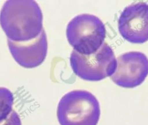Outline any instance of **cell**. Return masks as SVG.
Listing matches in <instances>:
<instances>
[{"mask_svg":"<svg viewBox=\"0 0 148 125\" xmlns=\"http://www.w3.org/2000/svg\"><path fill=\"white\" fill-rule=\"evenodd\" d=\"M0 25L8 39L29 41L43 29L42 13L34 1H7L0 12Z\"/></svg>","mask_w":148,"mask_h":125,"instance_id":"cell-1","label":"cell"},{"mask_svg":"<svg viewBox=\"0 0 148 125\" xmlns=\"http://www.w3.org/2000/svg\"><path fill=\"white\" fill-rule=\"evenodd\" d=\"M100 113L97 98L82 90L65 94L58 103L57 113L61 125H97Z\"/></svg>","mask_w":148,"mask_h":125,"instance_id":"cell-2","label":"cell"},{"mask_svg":"<svg viewBox=\"0 0 148 125\" xmlns=\"http://www.w3.org/2000/svg\"><path fill=\"white\" fill-rule=\"evenodd\" d=\"M66 33L73 50L80 54L90 55L96 52L103 44L106 28L97 16L82 14L69 21Z\"/></svg>","mask_w":148,"mask_h":125,"instance_id":"cell-3","label":"cell"},{"mask_svg":"<svg viewBox=\"0 0 148 125\" xmlns=\"http://www.w3.org/2000/svg\"><path fill=\"white\" fill-rule=\"evenodd\" d=\"M73 71L83 79L98 81L112 75L117 67V60L112 48L103 43L94 54H80L73 50L70 56Z\"/></svg>","mask_w":148,"mask_h":125,"instance_id":"cell-4","label":"cell"},{"mask_svg":"<svg viewBox=\"0 0 148 125\" xmlns=\"http://www.w3.org/2000/svg\"><path fill=\"white\" fill-rule=\"evenodd\" d=\"M148 75V59L142 52L130 51L117 59V67L110 77L117 85L132 88L140 85Z\"/></svg>","mask_w":148,"mask_h":125,"instance_id":"cell-5","label":"cell"},{"mask_svg":"<svg viewBox=\"0 0 148 125\" xmlns=\"http://www.w3.org/2000/svg\"><path fill=\"white\" fill-rule=\"evenodd\" d=\"M121 36L132 43L142 44L148 40V4L139 2L127 6L118 20Z\"/></svg>","mask_w":148,"mask_h":125,"instance_id":"cell-6","label":"cell"},{"mask_svg":"<svg viewBox=\"0 0 148 125\" xmlns=\"http://www.w3.org/2000/svg\"><path fill=\"white\" fill-rule=\"evenodd\" d=\"M8 45L15 61L25 68L39 66L46 57L47 40L44 29L38 37L29 41L17 42L8 39Z\"/></svg>","mask_w":148,"mask_h":125,"instance_id":"cell-7","label":"cell"},{"mask_svg":"<svg viewBox=\"0 0 148 125\" xmlns=\"http://www.w3.org/2000/svg\"><path fill=\"white\" fill-rule=\"evenodd\" d=\"M13 101L12 93L6 88L0 87V124L12 112Z\"/></svg>","mask_w":148,"mask_h":125,"instance_id":"cell-8","label":"cell"},{"mask_svg":"<svg viewBox=\"0 0 148 125\" xmlns=\"http://www.w3.org/2000/svg\"><path fill=\"white\" fill-rule=\"evenodd\" d=\"M0 125H21V123L18 115L13 110L6 120Z\"/></svg>","mask_w":148,"mask_h":125,"instance_id":"cell-9","label":"cell"}]
</instances>
